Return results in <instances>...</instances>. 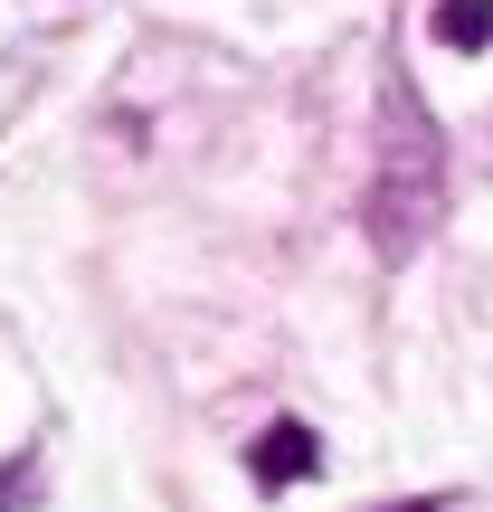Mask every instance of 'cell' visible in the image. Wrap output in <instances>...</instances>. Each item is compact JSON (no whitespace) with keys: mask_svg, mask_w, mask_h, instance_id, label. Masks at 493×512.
Segmentation results:
<instances>
[{"mask_svg":"<svg viewBox=\"0 0 493 512\" xmlns=\"http://www.w3.org/2000/svg\"><path fill=\"white\" fill-rule=\"evenodd\" d=\"M427 29H437L446 48H484V38H493V0H437Z\"/></svg>","mask_w":493,"mask_h":512,"instance_id":"obj_3","label":"cell"},{"mask_svg":"<svg viewBox=\"0 0 493 512\" xmlns=\"http://www.w3.org/2000/svg\"><path fill=\"white\" fill-rule=\"evenodd\" d=\"M446 209V143H437V114L418 105L408 76H389L380 95V171H370V247L380 256H418L427 228Z\"/></svg>","mask_w":493,"mask_h":512,"instance_id":"obj_1","label":"cell"},{"mask_svg":"<svg viewBox=\"0 0 493 512\" xmlns=\"http://www.w3.org/2000/svg\"><path fill=\"white\" fill-rule=\"evenodd\" d=\"M380 512H427V503H380Z\"/></svg>","mask_w":493,"mask_h":512,"instance_id":"obj_4","label":"cell"},{"mask_svg":"<svg viewBox=\"0 0 493 512\" xmlns=\"http://www.w3.org/2000/svg\"><path fill=\"white\" fill-rule=\"evenodd\" d=\"M247 475L266 484V494H285V484H304V475H323V437H313L304 418H275L266 437L247 446Z\"/></svg>","mask_w":493,"mask_h":512,"instance_id":"obj_2","label":"cell"}]
</instances>
